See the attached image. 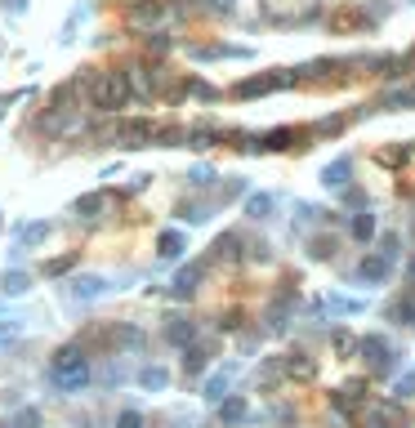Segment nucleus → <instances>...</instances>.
Wrapping results in <instances>:
<instances>
[{
    "label": "nucleus",
    "mask_w": 415,
    "mask_h": 428,
    "mask_svg": "<svg viewBox=\"0 0 415 428\" xmlns=\"http://www.w3.org/2000/svg\"><path fill=\"white\" fill-rule=\"evenodd\" d=\"M219 420L223 424H241L246 420V397H228V402L219 406Z\"/></svg>",
    "instance_id": "9d476101"
},
{
    "label": "nucleus",
    "mask_w": 415,
    "mask_h": 428,
    "mask_svg": "<svg viewBox=\"0 0 415 428\" xmlns=\"http://www.w3.org/2000/svg\"><path fill=\"white\" fill-rule=\"evenodd\" d=\"M353 236H357V241H371V236H375V218H371V210L353 214Z\"/></svg>",
    "instance_id": "ddd939ff"
},
{
    "label": "nucleus",
    "mask_w": 415,
    "mask_h": 428,
    "mask_svg": "<svg viewBox=\"0 0 415 428\" xmlns=\"http://www.w3.org/2000/svg\"><path fill=\"white\" fill-rule=\"evenodd\" d=\"M357 277H362V281H384V277H389V259H384V254H371V259H362V268H357Z\"/></svg>",
    "instance_id": "0eeeda50"
},
{
    "label": "nucleus",
    "mask_w": 415,
    "mask_h": 428,
    "mask_svg": "<svg viewBox=\"0 0 415 428\" xmlns=\"http://www.w3.org/2000/svg\"><path fill=\"white\" fill-rule=\"evenodd\" d=\"M18 339V326H0V344H14Z\"/></svg>",
    "instance_id": "4be33fe9"
},
{
    "label": "nucleus",
    "mask_w": 415,
    "mask_h": 428,
    "mask_svg": "<svg viewBox=\"0 0 415 428\" xmlns=\"http://www.w3.org/2000/svg\"><path fill=\"white\" fill-rule=\"evenodd\" d=\"M108 205H112L108 192H85L81 201H77V214H81V218H99L103 210H108Z\"/></svg>",
    "instance_id": "20e7f679"
},
{
    "label": "nucleus",
    "mask_w": 415,
    "mask_h": 428,
    "mask_svg": "<svg viewBox=\"0 0 415 428\" xmlns=\"http://www.w3.org/2000/svg\"><path fill=\"white\" fill-rule=\"evenodd\" d=\"M223 393H228V375H214L210 384H205V397H214V402H219Z\"/></svg>",
    "instance_id": "a211bd4d"
},
{
    "label": "nucleus",
    "mask_w": 415,
    "mask_h": 428,
    "mask_svg": "<svg viewBox=\"0 0 415 428\" xmlns=\"http://www.w3.org/2000/svg\"><path fill=\"white\" fill-rule=\"evenodd\" d=\"M183 366H188V375H201V370H205V353H201V348H192V353L183 357Z\"/></svg>",
    "instance_id": "f3484780"
},
{
    "label": "nucleus",
    "mask_w": 415,
    "mask_h": 428,
    "mask_svg": "<svg viewBox=\"0 0 415 428\" xmlns=\"http://www.w3.org/2000/svg\"><path fill=\"white\" fill-rule=\"evenodd\" d=\"M192 335H196V326H192V321H183V317H170V326H165V339H170V344L188 348V344H192Z\"/></svg>",
    "instance_id": "423d86ee"
},
{
    "label": "nucleus",
    "mask_w": 415,
    "mask_h": 428,
    "mask_svg": "<svg viewBox=\"0 0 415 428\" xmlns=\"http://www.w3.org/2000/svg\"><path fill=\"white\" fill-rule=\"evenodd\" d=\"M214 250H219V254H228V259H232V254H237V236H219V245H214Z\"/></svg>",
    "instance_id": "412c9836"
},
{
    "label": "nucleus",
    "mask_w": 415,
    "mask_h": 428,
    "mask_svg": "<svg viewBox=\"0 0 415 428\" xmlns=\"http://www.w3.org/2000/svg\"><path fill=\"white\" fill-rule=\"evenodd\" d=\"M99 294H108V281L103 277H77L72 281V299L77 303H90V299H99Z\"/></svg>",
    "instance_id": "7ed1b4c3"
},
{
    "label": "nucleus",
    "mask_w": 415,
    "mask_h": 428,
    "mask_svg": "<svg viewBox=\"0 0 415 428\" xmlns=\"http://www.w3.org/2000/svg\"><path fill=\"white\" fill-rule=\"evenodd\" d=\"M45 236H50V223H32L23 232V245H36V241H45Z\"/></svg>",
    "instance_id": "dca6fc26"
},
{
    "label": "nucleus",
    "mask_w": 415,
    "mask_h": 428,
    "mask_svg": "<svg viewBox=\"0 0 415 428\" xmlns=\"http://www.w3.org/2000/svg\"><path fill=\"white\" fill-rule=\"evenodd\" d=\"M411 272H415V268H411Z\"/></svg>",
    "instance_id": "393cba45"
},
{
    "label": "nucleus",
    "mask_w": 415,
    "mask_h": 428,
    "mask_svg": "<svg viewBox=\"0 0 415 428\" xmlns=\"http://www.w3.org/2000/svg\"><path fill=\"white\" fill-rule=\"evenodd\" d=\"M143 139H152V125H143V121H130L117 130V143H125V147H143Z\"/></svg>",
    "instance_id": "39448f33"
},
{
    "label": "nucleus",
    "mask_w": 415,
    "mask_h": 428,
    "mask_svg": "<svg viewBox=\"0 0 415 428\" xmlns=\"http://www.w3.org/2000/svg\"><path fill=\"white\" fill-rule=\"evenodd\" d=\"M117 428H143V415H139V411H125L117 420Z\"/></svg>",
    "instance_id": "6ab92c4d"
},
{
    "label": "nucleus",
    "mask_w": 415,
    "mask_h": 428,
    "mask_svg": "<svg viewBox=\"0 0 415 428\" xmlns=\"http://www.w3.org/2000/svg\"><path fill=\"white\" fill-rule=\"evenodd\" d=\"M156 245H161V259H179V254H183V232H161V241H156Z\"/></svg>",
    "instance_id": "f8f14e48"
},
{
    "label": "nucleus",
    "mask_w": 415,
    "mask_h": 428,
    "mask_svg": "<svg viewBox=\"0 0 415 428\" xmlns=\"http://www.w3.org/2000/svg\"><path fill=\"white\" fill-rule=\"evenodd\" d=\"M362 353H371L375 370H384V366H389V344H384L380 335H366V339H362Z\"/></svg>",
    "instance_id": "1a4fd4ad"
},
{
    "label": "nucleus",
    "mask_w": 415,
    "mask_h": 428,
    "mask_svg": "<svg viewBox=\"0 0 415 428\" xmlns=\"http://www.w3.org/2000/svg\"><path fill=\"white\" fill-rule=\"evenodd\" d=\"M268 205H272L268 196H254V201H250V214H263V210H268Z\"/></svg>",
    "instance_id": "5701e85b"
},
{
    "label": "nucleus",
    "mask_w": 415,
    "mask_h": 428,
    "mask_svg": "<svg viewBox=\"0 0 415 428\" xmlns=\"http://www.w3.org/2000/svg\"><path fill=\"white\" fill-rule=\"evenodd\" d=\"M411 326H415V321H411Z\"/></svg>",
    "instance_id": "b1692460"
},
{
    "label": "nucleus",
    "mask_w": 415,
    "mask_h": 428,
    "mask_svg": "<svg viewBox=\"0 0 415 428\" xmlns=\"http://www.w3.org/2000/svg\"><path fill=\"white\" fill-rule=\"evenodd\" d=\"M121 103H125V81H121L117 72H103L99 81H94V108H103V112H117Z\"/></svg>",
    "instance_id": "f03ea898"
},
{
    "label": "nucleus",
    "mask_w": 415,
    "mask_h": 428,
    "mask_svg": "<svg viewBox=\"0 0 415 428\" xmlns=\"http://www.w3.org/2000/svg\"><path fill=\"white\" fill-rule=\"evenodd\" d=\"M50 379L63 388V393H81L85 379H90V361H85L81 348H63V353H54V361H50Z\"/></svg>",
    "instance_id": "f257e3e1"
},
{
    "label": "nucleus",
    "mask_w": 415,
    "mask_h": 428,
    "mask_svg": "<svg viewBox=\"0 0 415 428\" xmlns=\"http://www.w3.org/2000/svg\"><path fill=\"white\" fill-rule=\"evenodd\" d=\"M201 277H205V263H188V268H183V272L174 277V290H179V294H192V290H196V281H201Z\"/></svg>",
    "instance_id": "6e6552de"
},
{
    "label": "nucleus",
    "mask_w": 415,
    "mask_h": 428,
    "mask_svg": "<svg viewBox=\"0 0 415 428\" xmlns=\"http://www.w3.org/2000/svg\"><path fill=\"white\" fill-rule=\"evenodd\" d=\"M139 384H143V388H165L170 384V370L165 366H143V370H139Z\"/></svg>",
    "instance_id": "9b49d317"
},
{
    "label": "nucleus",
    "mask_w": 415,
    "mask_h": 428,
    "mask_svg": "<svg viewBox=\"0 0 415 428\" xmlns=\"http://www.w3.org/2000/svg\"><path fill=\"white\" fill-rule=\"evenodd\" d=\"M72 263H77V259H72V254H68V259H54V263H45V272H50V277H59V272H68Z\"/></svg>",
    "instance_id": "aec40b11"
},
{
    "label": "nucleus",
    "mask_w": 415,
    "mask_h": 428,
    "mask_svg": "<svg viewBox=\"0 0 415 428\" xmlns=\"http://www.w3.org/2000/svg\"><path fill=\"white\" fill-rule=\"evenodd\" d=\"M322 179H326V187H344V183H348V161L339 156L335 165H326V174H322Z\"/></svg>",
    "instance_id": "4468645a"
},
{
    "label": "nucleus",
    "mask_w": 415,
    "mask_h": 428,
    "mask_svg": "<svg viewBox=\"0 0 415 428\" xmlns=\"http://www.w3.org/2000/svg\"><path fill=\"white\" fill-rule=\"evenodd\" d=\"M0 290H5V294H23L27 290V272H5V277H0Z\"/></svg>",
    "instance_id": "2eb2a0df"
}]
</instances>
